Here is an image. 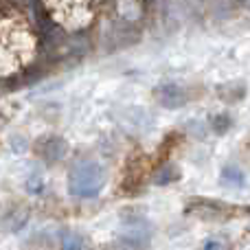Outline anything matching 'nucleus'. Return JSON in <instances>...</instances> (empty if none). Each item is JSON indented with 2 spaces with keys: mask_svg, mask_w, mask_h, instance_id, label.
<instances>
[{
  "mask_svg": "<svg viewBox=\"0 0 250 250\" xmlns=\"http://www.w3.org/2000/svg\"><path fill=\"white\" fill-rule=\"evenodd\" d=\"M38 40L22 16L0 20V77L22 70L35 55Z\"/></svg>",
  "mask_w": 250,
  "mask_h": 250,
  "instance_id": "obj_1",
  "label": "nucleus"
},
{
  "mask_svg": "<svg viewBox=\"0 0 250 250\" xmlns=\"http://www.w3.org/2000/svg\"><path fill=\"white\" fill-rule=\"evenodd\" d=\"M105 182L108 173L97 160H82L68 171V191L75 198H97Z\"/></svg>",
  "mask_w": 250,
  "mask_h": 250,
  "instance_id": "obj_2",
  "label": "nucleus"
},
{
  "mask_svg": "<svg viewBox=\"0 0 250 250\" xmlns=\"http://www.w3.org/2000/svg\"><path fill=\"white\" fill-rule=\"evenodd\" d=\"M44 9L66 31H79L88 26L97 13L95 2H44Z\"/></svg>",
  "mask_w": 250,
  "mask_h": 250,
  "instance_id": "obj_3",
  "label": "nucleus"
},
{
  "mask_svg": "<svg viewBox=\"0 0 250 250\" xmlns=\"http://www.w3.org/2000/svg\"><path fill=\"white\" fill-rule=\"evenodd\" d=\"M68 151H70L68 141L62 136H40L38 141L33 143V154L48 165L60 163L62 158H66Z\"/></svg>",
  "mask_w": 250,
  "mask_h": 250,
  "instance_id": "obj_4",
  "label": "nucleus"
},
{
  "mask_svg": "<svg viewBox=\"0 0 250 250\" xmlns=\"http://www.w3.org/2000/svg\"><path fill=\"white\" fill-rule=\"evenodd\" d=\"M29 222V207L18 200L2 204L0 207V230L2 233H18L24 229V224Z\"/></svg>",
  "mask_w": 250,
  "mask_h": 250,
  "instance_id": "obj_5",
  "label": "nucleus"
},
{
  "mask_svg": "<svg viewBox=\"0 0 250 250\" xmlns=\"http://www.w3.org/2000/svg\"><path fill=\"white\" fill-rule=\"evenodd\" d=\"M154 99L158 101L163 108L176 110L189 101V95H187V88L178 86V83H163V86H158L154 90Z\"/></svg>",
  "mask_w": 250,
  "mask_h": 250,
  "instance_id": "obj_6",
  "label": "nucleus"
},
{
  "mask_svg": "<svg viewBox=\"0 0 250 250\" xmlns=\"http://www.w3.org/2000/svg\"><path fill=\"white\" fill-rule=\"evenodd\" d=\"M62 250H92V248H90V242L83 235L68 233L62 239Z\"/></svg>",
  "mask_w": 250,
  "mask_h": 250,
  "instance_id": "obj_7",
  "label": "nucleus"
},
{
  "mask_svg": "<svg viewBox=\"0 0 250 250\" xmlns=\"http://www.w3.org/2000/svg\"><path fill=\"white\" fill-rule=\"evenodd\" d=\"M222 182L224 185H242L244 182V176L239 169H224V173H222Z\"/></svg>",
  "mask_w": 250,
  "mask_h": 250,
  "instance_id": "obj_8",
  "label": "nucleus"
},
{
  "mask_svg": "<svg viewBox=\"0 0 250 250\" xmlns=\"http://www.w3.org/2000/svg\"><path fill=\"white\" fill-rule=\"evenodd\" d=\"M202 250H226V246L220 242V239H208Z\"/></svg>",
  "mask_w": 250,
  "mask_h": 250,
  "instance_id": "obj_9",
  "label": "nucleus"
},
{
  "mask_svg": "<svg viewBox=\"0 0 250 250\" xmlns=\"http://www.w3.org/2000/svg\"><path fill=\"white\" fill-rule=\"evenodd\" d=\"M248 7H250V4H248Z\"/></svg>",
  "mask_w": 250,
  "mask_h": 250,
  "instance_id": "obj_10",
  "label": "nucleus"
}]
</instances>
